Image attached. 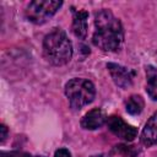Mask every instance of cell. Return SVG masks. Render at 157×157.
Instances as JSON below:
<instances>
[{
  "instance_id": "8fae6325",
  "label": "cell",
  "mask_w": 157,
  "mask_h": 157,
  "mask_svg": "<svg viewBox=\"0 0 157 157\" xmlns=\"http://www.w3.org/2000/svg\"><path fill=\"white\" fill-rule=\"evenodd\" d=\"M125 108H126V112L131 115L140 114L144 109V99L137 94H132L125 102Z\"/></svg>"
},
{
  "instance_id": "52a82bcc",
  "label": "cell",
  "mask_w": 157,
  "mask_h": 157,
  "mask_svg": "<svg viewBox=\"0 0 157 157\" xmlns=\"http://www.w3.org/2000/svg\"><path fill=\"white\" fill-rule=\"evenodd\" d=\"M105 120L107 118L104 112L99 108H94L83 115V118L81 119V126L86 130H96L101 128L105 123Z\"/></svg>"
},
{
  "instance_id": "8992f818",
  "label": "cell",
  "mask_w": 157,
  "mask_h": 157,
  "mask_svg": "<svg viewBox=\"0 0 157 157\" xmlns=\"http://www.w3.org/2000/svg\"><path fill=\"white\" fill-rule=\"evenodd\" d=\"M107 69L117 86H119L121 88H128L132 85L134 71H131L130 69L124 67L118 64H114V63L107 64Z\"/></svg>"
},
{
  "instance_id": "7a4b0ae2",
  "label": "cell",
  "mask_w": 157,
  "mask_h": 157,
  "mask_svg": "<svg viewBox=\"0 0 157 157\" xmlns=\"http://www.w3.org/2000/svg\"><path fill=\"white\" fill-rule=\"evenodd\" d=\"M43 52L50 64L60 66L70 61L72 56V45L63 29L54 28L44 37Z\"/></svg>"
},
{
  "instance_id": "30bf717a",
  "label": "cell",
  "mask_w": 157,
  "mask_h": 157,
  "mask_svg": "<svg viewBox=\"0 0 157 157\" xmlns=\"http://www.w3.org/2000/svg\"><path fill=\"white\" fill-rule=\"evenodd\" d=\"M146 77H147L146 92L151 99L157 101V69L153 67L152 65L146 66Z\"/></svg>"
},
{
  "instance_id": "5bb4252c",
  "label": "cell",
  "mask_w": 157,
  "mask_h": 157,
  "mask_svg": "<svg viewBox=\"0 0 157 157\" xmlns=\"http://www.w3.org/2000/svg\"><path fill=\"white\" fill-rule=\"evenodd\" d=\"M54 157H71V155L66 148H59L55 151Z\"/></svg>"
},
{
  "instance_id": "9c48e42d",
  "label": "cell",
  "mask_w": 157,
  "mask_h": 157,
  "mask_svg": "<svg viewBox=\"0 0 157 157\" xmlns=\"http://www.w3.org/2000/svg\"><path fill=\"white\" fill-rule=\"evenodd\" d=\"M88 12L85 10H72V32L78 38H85L87 34Z\"/></svg>"
},
{
  "instance_id": "e0dca14e",
  "label": "cell",
  "mask_w": 157,
  "mask_h": 157,
  "mask_svg": "<svg viewBox=\"0 0 157 157\" xmlns=\"http://www.w3.org/2000/svg\"><path fill=\"white\" fill-rule=\"evenodd\" d=\"M38 157H44V156H38Z\"/></svg>"
},
{
  "instance_id": "7c38bea8",
  "label": "cell",
  "mask_w": 157,
  "mask_h": 157,
  "mask_svg": "<svg viewBox=\"0 0 157 157\" xmlns=\"http://www.w3.org/2000/svg\"><path fill=\"white\" fill-rule=\"evenodd\" d=\"M115 151L118 153V157H137V152L135 148H132V146H117Z\"/></svg>"
},
{
  "instance_id": "3957f363",
  "label": "cell",
  "mask_w": 157,
  "mask_h": 157,
  "mask_svg": "<svg viewBox=\"0 0 157 157\" xmlns=\"http://www.w3.org/2000/svg\"><path fill=\"white\" fill-rule=\"evenodd\" d=\"M65 94L70 105L75 109H80L93 101L96 88L93 83L86 78H72L65 85Z\"/></svg>"
},
{
  "instance_id": "5b68a950",
  "label": "cell",
  "mask_w": 157,
  "mask_h": 157,
  "mask_svg": "<svg viewBox=\"0 0 157 157\" xmlns=\"http://www.w3.org/2000/svg\"><path fill=\"white\" fill-rule=\"evenodd\" d=\"M107 125H108V129L115 136H118L119 139H123L125 141H132L137 135L136 128H134L132 125L124 121L121 119V117H119V115H110L107 119Z\"/></svg>"
},
{
  "instance_id": "6da1fadb",
  "label": "cell",
  "mask_w": 157,
  "mask_h": 157,
  "mask_svg": "<svg viewBox=\"0 0 157 157\" xmlns=\"http://www.w3.org/2000/svg\"><path fill=\"white\" fill-rule=\"evenodd\" d=\"M124 39L123 26L109 10H101L94 16V32L92 42L104 52H115Z\"/></svg>"
},
{
  "instance_id": "4fadbf2b",
  "label": "cell",
  "mask_w": 157,
  "mask_h": 157,
  "mask_svg": "<svg viewBox=\"0 0 157 157\" xmlns=\"http://www.w3.org/2000/svg\"><path fill=\"white\" fill-rule=\"evenodd\" d=\"M1 157H31V156L26 152L11 151V152H1Z\"/></svg>"
},
{
  "instance_id": "277c9868",
  "label": "cell",
  "mask_w": 157,
  "mask_h": 157,
  "mask_svg": "<svg viewBox=\"0 0 157 157\" xmlns=\"http://www.w3.org/2000/svg\"><path fill=\"white\" fill-rule=\"evenodd\" d=\"M63 5L61 1H52V0H36L31 1L26 7V17L28 21L40 25L49 20Z\"/></svg>"
},
{
  "instance_id": "9a60e30c",
  "label": "cell",
  "mask_w": 157,
  "mask_h": 157,
  "mask_svg": "<svg viewBox=\"0 0 157 157\" xmlns=\"http://www.w3.org/2000/svg\"><path fill=\"white\" fill-rule=\"evenodd\" d=\"M0 130H1V142H4L5 139H6V135H7V129H6L5 125H1Z\"/></svg>"
},
{
  "instance_id": "ba28073f",
  "label": "cell",
  "mask_w": 157,
  "mask_h": 157,
  "mask_svg": "<svg viewBox=\"0 0 157 157\" xmlns=\"http://www.w3.org/2000/svg\"><path fill=\"white\" fill-rule=\"evenodd\" d=\"M141 142L147 147L157 144V112L145 124L141 132Z\"/></svg>"
},
{
  "instance_id": "2e32d148",
  "label": "cell",
  "mask_w": 157,
  "mask_h": 157,
  "mask_svg": "<svg viewBox=\"0 0 157 157\" xmlns=\"http://www.w3.org/2000/svg\"><path fill=\"white\" fill-rule=\"evenodd\" d=\"M92 157H105L104 155H97V156H92Z\"/></svg>"
}]
</instances>
